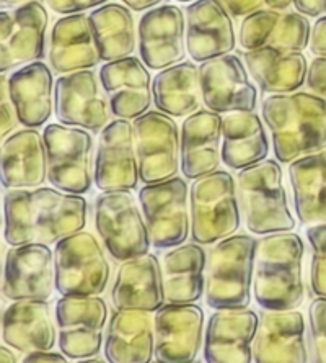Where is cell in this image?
Listing matches in <instances>:
<instances>
[{
	"instance_id": "cell-1",
	"label": "cell",
	"mask_w": 326,
	"mask_h": 363,
	"mask_svg": "<svg viewBox=\"0 0 326 363\" xmlns=\"http://www.w3.org/2000/svg\"><path fill=\"white\" fill-rule=\"evenodd\" d=\"M5 241L10 245L57 244L64 238L83 231L88 205L82 195L59 189H13L7 191Z\"/></svg>"
},
{
	"instance_id": "cell-2",
	"label": "cell",
	"mask_w": 326,
	"mask_h": 363,
	"mask_svg": "<svg viewBox=\"0 0 326 363\" xmlns=\"http://www.w3.org/2000/svg\"><path fill=\"white\" fill-rule=\"evenodd\" d=\"M276 159L291 164L326 149V99L317 94H272L261 104Z\"/></svg>"
},
{
	"instance_id": "cell-3",
	"label": "cell",
	"mask_w": 326,
	"mask_h": 363,
	"mask_svg": "<svg viewBox=\"0 0 326 363\" xmlns=\"http://www.w3.org/2000/svg\"><path fill=\"white\" fill-rule=\"evenodd\" d=\"M303 241L298 234H266L255 260V300L264 309H297L305 298L302 279Z\"/></svg>"
},
{
	"instance_id": "cell-4",
	"label": "cell",
	"mask_w": 326,
	"mask_h": 363,
	"mask_svg": "<svg viewBox=\"0 0 326 363\" xmlns=\"http://www.w3.org/2000/svg\"><path fill=\"white\" fill-rule=\"evenodd\" d=\"M240 210L245 226L256 236L289 233L296 228L277 161L264 159L237 174Z\"/></svg>"
},
{
	"instance_id": "cell-5",
	"label": "cell",
	"mask_w": 326,
	"mask_h": 363,
	"mask_svg": "<svg viewBox=\"0 0 326 363\" xmlns=\"http://www.w3.org/2000/svg\"><path fill=\"white\" fill-rule=\"evenodd\" d=\"M258 241L247 234L216 244L207 257L206 303L212 309L248 308L255 281Z\"/></svg>"
},
{
	"instance_id": "cell-6",
	"label": "cell",
	"mask_w": 326,
	"mask_h": 363,
	"mask_svg": "<svg viewBox=\"0 0 326 363\" xmlns=\"http://www.w3.org/2000/svg\"><path fill=\"white\" fill-rule=\"evenodd\" d=\"M191 238L201 245H211L238 231L240 200L237 179L231 172L216 170L196 179L190 190Z\"/></svg>"
},
{
	"instance_id": "cell-7",
	"label": "cell",
	"mask_w": 326,
	"mask_h": 363,
	"mask_svg": "<svg viewBox=\"0 0 326 363\" xmlns=\"http://www.w3.org/2000/svg\"><path fill=\"white\" fill-rule=\"evenodd\" d=\"M95 228L111 257H139L151 249V234L142 208L129 190L103 191L95 201Z\"/></svg>"
},
{
	"instance_id": "cell-8",
	"label": "cell",
	"mask_w": 326,
	"mask_h": 363,
	"mask_svg": "<svg viewBox=\"0 0 326 363\" xmlns=\"http://www.w3.org/2000/svg\"><path fill=\"white\" fill-rule=\"evenodd\" d=\"M47 180L67 194H88L95 182L93 138L83 128L47 125L45 133Z\"/></svg>"
},
{
	"instance_id": "cell-9",
	"label": "cell",
	"mask_w": 326,
	"mask_h": 363,
	"mask_svg": "<svg viewBox=\"0 0 326 363\" xmlns=\"http://www.w3.org/2000/svg\"><path fill=\"white\" fill-rule=\"evenodd\" d=\"M56 290L62 296H95L106 290L111 269L93 234L78 231L56 244Z\"/></svg>"
},
{
	"instance_id": "cell-10",
	"label": "cell",
	"mask_w": 326,
	"mask_h": 363,
	"mask_svg": "<svg viewBox=\"0 0 326 363\" xmlns=\"http://www.w3.org/2000/svg\"><path fill=\"white\" fill-rule=\"evenodd\" d=\"M190 189L185 179L149 184L139 191L144 218L155 249H172L190 236Z\"/></svg>"
},
{
	"instance_id": "cell-11",
	"label": "cell",
	"mask_w": 326,
	"mask_h": 363,
	"mask_svg": "<svg viewBox=\"0 0 326 363\" xmlns=\"http://www.w3.org/2000/svg\"><path fill=\"white\" fill-rule=\"evenodd\" d=\"M139 172L144 184L176 177L181 167V133L163 111H147L134 121Z\"/></svg>"
},
{
	"instance_id": "cell-12",
	"label": "cell",
	"mask_w": 326,
	"mask_h": 363,
	"mask_svg": "<svg viewBox=\"0 0 326 363\" xmlns=\"http://www.w3.org/2000/svg\"><path fill=\"white\" fill-rule=\"evenodd\" d=\"M106 321L108 306L98 295L62 296L56 304L59 349L77 360L98 355Z\"/></svg>"
},
{
	"instance_id": "cell-13",
	"label": "cell",
	"mask_w": 326,
	"mask_h": 363,
	"mask_svg": "<svg viewBox=\"0 0 326 363\" xmlns=\"http://www.w3.org/2000/svg\"><path fill=\"white\" fill-rule=\"evenodd\" d=\"M56 116L67 126L98 133L110 123V99L92 69L64 74L56 81Z\"/></svg>"
},
{
	"instance_id": "cell-14",
	"label": "cell",
	"mask_w": 326,
	"mask_h": 363,
	"mask_svg": "<svg viewBox=\"0 0 326 363\" xmlns=\"http://www.w3.org/2000/svg\"><path fill=\"white\" fill-rule=\"evenodd\" d=\"M50 15L45 5L30 2L0 13V71L23 66L45 57Z\"/></svg>"
},
{
	"instance_id": "cell-15",
	"label": "cell",
	"mask_w": 326,
	"mask_h": 363,
	"mask_svg": "<svg viewBox=\"0 0 326 363\" xmlns=\"http://www.w3.org/2000/svg\"><path fill=\"white\" fill-rule=\"evenodd\" d=\"M56 286V255L47 244L12 245L4 267V296L12 301L45 300Z\"/></svg>"
},
{
	"instance_id": "cell-16",
	"label": "cell",
	"mask_w": 326,
	"mask_h": 363,
	"mask_svg": "<svg viewBox=\"0 0 326 363\" xmlns=\"http://www.w3.org/2000/svg\"><path fill=\"white\" fill-rule=\"evenodd\" d=\"M141 180L134 125L120 118L101 131L95 157V185L101 191L132 190Z\"/></svg>"
},
{
	"instance_id": "cell-17",
	"label": "cell",
	"mask_w": 326,
	"mask_h": 363,
	"mask_svg": "<svg viewBox=\"0 0 326 363\" xmlns=\"http://www.w3.org/2000/svg\"><path fill=\"white\" fill-rule=\"evenodd\" d=\"M155 360L194 362L202 347L204 313L196 304H165L155 313Z\"/></svg>"
},
{
	"instance_id": "cell-18",
	"label": "cell",
	"mask_w": 326,
	"mask_h": 363,
	"mask_svg": "<svg viewBox=\"0 0 326 363\" xmlns=\"http://www.w3.org/2000/svg\"><path fill=\"white\" fill-rule=\"evenodd\" d=\"M202 101L217 113L255 111L258 92L251 84L247 66L233 55H223L201 62Z\"/></svg>"
},
{
	"instance_id": "cell-19",
	"label": "cell",
	"mask_w": 326,
	"mask_h": 363,
	"mask_svg": "<svg viewBox=\"0 0 326 363\" xmlns=\"http://www.w3.org/2000/svg\"><path fill=\"white\" fill-rule=\"evenodd\" d=\"M141 60L153 71L178 64L186 56V20L183 10L163 4L147 10L139 21Z\"/></svg>"
},
{
	"instance_id": "cell-20",
	"label": "cell",
	"mask_w": 326,
	"mask_h": 363,
	"mask_svg": "<svg viewBox=\"0 0 326 363\" xmlns=\"http://www.w3.org/2000/svg\"><path fill=\"white\" fill-rule=\"evenodd\" d=\"M256 363H307L305 319L296 309H264L253 342Z\"/></svg>"
},
{
	"instance_id": "cell-21",
	"label": "cell",
	"mask_w": 326,
	"mask_h": 363,
	"mask_svg": "<svg viewBox=\"0 0 326 363\" xmlns=\"http://www.w3.org/2000/svg\"><path fill=\"white\" fill-rule=\"evenodd\" d=\"M260 316L248 308L216 309L204 334V359L209 363H251Z\"/></svg>"
},
{
	"instance_id": "cell-22",
	"label": "cell",
	"mask_w": 326,
	"mask_h": 363,
	"mask_svg": "<svg viewBox=\"0 0 326 363\" xmlns=\"http://www.w3.org/2000/svg\"><path fill=\"white\" fill-rule=\"evenodd\" d=\"M186 15V48L192 61L204 62L235 50L233 21L221 0H194Z\"/></svg>"
},
{
	"instance_id": "cell-23",
	"label": "cell",
	"mask_w": 326,
	"mask_h": 363,
	"mask_svg": "<svg viewBox=\"0 0 326 363\" xmlns=\"http://www.w3.org/2000/svg\"><path fill=\"white\" fill-rule=\"evenodd\" d=\"M310 35H312V26L305 15L276 9H261L243 18L238 40L247 51L258 48L303 51L310 45Z\"/></svg>"
},
{
	"instance_id": "cell-24",
	"label": "cell",
	"mask_w": 326,
	"mask_h": 363,
	"mask_svg": "<svg viewBox=\"0 0 326 363\" xmlns=\"http://www.w3.org/2000/svg\"><path fill=\"white\" fill-rule=\"evenodd\" d=\"M100 81L117 118L136 120L147 113L153 101L151 72L144 61L134 56L106 62L100 69Z\"/></svg>"
},
{
	"instance_id": "cell-25",
	"label": "cell",
	"mask_w": 326,
	"mask_h": 363,
	"mask_svg": "<svg viewBox=\"0 0 326 363\" xmlns=\"http://www.w3.org/2000/svg\"><path fill=\"white\" fill-rule=\"evenodd\" d=\"M221 113L199 110L186 116L181 126V172L196 180L219 170L222 162Z\"/></svg>"
},
{
	"instance_id": "cell-26",
	"label": "cell",
	"mask_w": 326,
	"mask_h": 363,
	"mask_svg": "<svg viewBox=\"0 0 326 363\" xmlns=\"http://www.w3.org/2000/svg\"><path fill=\"white\" fill-rule=\"evenodd\" d=\"M111 298L116 309L158 311L163 306L165 288L162 264L153 254L124 260L117 269Z\"/></svg>"
},
{
	"instance_id": "cell-27",
	"label": "cell",
	"mask_w": 326,
	"mask_h": 363,
	"mask_svg": "<svg viewBox=\"0 0 326 363\" xmlns=\"http://www.w3.org/2000/svg\"><path fill=\"white\" fill-rule=\"evenodd\" d=\"M47 56L57 74L95 67L101 56L88 15L80 12L59 18L51 28Z\"/></svg>"
},
{
	"instance_id": "cell-28",
	"label": "cell",
	"mask_w": 326,
	"mask_h": 363,
	"mask_svg": "<svg viewBox=\"0 0 326 363\" xmlns=\"http://www.w3.org/2000/svg\"><path fill=\"white\" fill-rule=\"evenodd\" d=\"M4 342L21 354L52 350L57 334L51 306L45 300H20L10 304L2 316Z\"/></svg>"
},
{
	"instance_id": "cell-29",
	"label": "cell",
	"mask_w": 326,
	"mask_h": 363,
	"mask_svg": "<svg viewBox=\"0 0 326 363\" xmlns=\"http://www.w3.org/2000/svg\"><path fill=\"white\" fill-rule=\"evenodd\" d=\"M106 362L149 363L155 357V324L149 311L116 309L105 340Z\"/></svg>"
},
{
	"instance_id": "cell-30",
	"label": "cell",
	"mask_w": 326,
	"mask_h": 363,
	"mask_svg": "<svg viewBox=\"0 0 326 363\" xmlns=\"http://www.w3.org/2000/svg\"><path fill=\"white\" fill-rule=\"evenodd\" d=\"M47 177L45 136L36 128L20 130L2 143V185L5 189L40 186Z\"/></svg>"
},
{
	"instance_id": "cell-31",
	"label": "cell",
	"mask_w": 326,
	"mask_h": 363,
	"mask_svg": "<svg viewBox=\"0 0 326 363\" xmlns=\"http://www.w3.org/2000/svg\"><path fill=\"white\" fill-rule=\"evenodd\" d=\"M10 97L17 108L21 125L40 128L51 118L56 108L54 79L45 62L25 64L8 77Z\"/></svg>"
},
{
	"instance_id": "cell-32",
	"label": "cell",
	"mask_w": 326,
	"mask_h": 363,
	"mask_svg": "<svg viewBox=\"0 0 326 363\" xmlns=\"http://www.w3.org/2000/svg\"><path fill=\"white\" fill-rule=\"evenodd\" d=\"M250 76L264 94L296 92L307 82L308 64L302 51L258 48L243 55Z\"/></svg>"
},
{
	"instance_id": "cell-33",
	"label": "cell",
	"mask_w": 326,
	"mask_h": 363,
	"mask_svg": "<svg viewBox=\"0 0 326 363\" xmlns=\"http://www.w3.org/2000/svg\"><path fill=\"white\" fill-rule=\"evenodd\" d=\"M207 255L201 244H181L163 255L165 300L170 304L196 303L206 291Z\"/></svg>"
},
{
	"instance_id": "cell-34",
	"label": "cell",
	"mask_w": 326,
	"mask_h": 363,
	"mask_svg": "<svg viewBox=\"0 0 326 363\" xmlns=\"http://www.w3.org/2000/svg\"><path fill=\"white\" fill-rule=\"evenodd\" d=\"M269 154L263 121L255 111H232L222 125V162L232 170L255 165Z\"/></svg>"
},
{
	"instance_id": "cell-35",
	"label": "cell",
	"mask_w": 326,
	"mask_h": 363,
	"mask_svg": "<svg viewBox=\"0 0 326 363\" xmlns=\"http://www.w3.org/2000/svg\"><path fill=\"white\" fill-rule=\"evenodd\" d=\"M152 92L155 106L173 118L196 113L201 110V104H204L199 67L190 61L162 69L153 77Z\"/></svg>"
},
{
	"instance_id": "cell-36",
	"label": "cell",
	"mask_w": 326,
	"mask_h": 363,
	"mask_svg": "<svg viewBox=\"0 0 326 363\" xmlns=\"http://www.w3.org/2000/svg\"><path fill=\"white\" fill-rule=\"evenodd\" d=\"M293 210L302 224H326V149L289 165Z\"/></svg>"
},
{
	"instance_id": "cell-37",
	"label": "cell",
	"mask_w": 326,
	"mask_h": 363,
	"mask_svg": "<svg viewBox=\"0 0 326 363\" xmlns=\"http://www.w3.org/2000/svg\"><path fill=\"white\" fill-rule=\"evenodd\" d=\"M88 17L101 61H116L134 55L137 41L136 21L127 5H101Z\"/></svg>"
},
{
	"instance_id": "cell-38",
	"label": "cell",
	"mask_w": 326,
	"mask_h": 363,
	"mask_svg": "<svg viewBox=\"0 0 326 363\" xmlns=\"http://www.w3.org/2000/svg\"><path fill=\"white\" fill-rule=\"evenodd\" d=\"M307 238L312 245L310 285L315 295L326 298V224H315L308 228Z\"/></svg>"
},
{
	"instance_id": "cell-39",
	"label": "cell",
	"mask_w": 326,
	"mask_h": 363,
	"mask_svg": "<svg viewBox=\"0 0 326 363\" xmlns=\"http://www.w3.org/2000/svg\"><path fill=\"white\" fill-rule=\"evenodd\" d=\"M310 325V360L315 363H326V298L318 296L310 303L308 308Z\"/></svg>"
},
{
	"instance_id": "cell-40",
	"label": "cell",
	"mask_w": 326,
	"mask_h": 363,
	"mask_svg": "<svg viewBox=\"0 0 326 363\" xmlns=\"http://www.w3.org/2000/svg\"><path fill=\"white\" fill-rule=\"evenodd\" d=\"M0 115H2L0 116V121H2V138L5 140L20 123L17 108H15L13 100L10 97L8 81L5 74H2V79H0Z\"/></svg>"
},
{
	"instance_id": "cell-41",
	"label": "cell",
	"mask_w": 326,
	"mask_h": 363,
	"mask_svg": "<svg viewBox=\"0 0 326 363\" xmlns=\"http://www.w3.org/2000/svg\"><path fill=\"white\" fill-rule=\"evenodd\" d=\"M307 85L313 94L326 99V56H315L308 66Z\"/></svg>"
},
{
	"instance_id": "cell-42",
	"label": "cell",
	"mask_w": 326,
	"mask_h": 363,
	"mask_svg": "<svg viewBox=\"0 0 326 363\" xmlns=\"http://www.w3.org/2000/svg\"><path fill=\"white\" fill-rule=\"evenodd\" d=\"M105 2L108 0H46L47 7L62 15L85 12V10L95 9Z\"/></svg>"
},
{
	"instance_id": "cell-43",
	"label": "cell",
	"mask_w": 326,
	"mask_h": 363,
	"mask_svg": "<svg viewBox=\"0 0 326 363\" xmlns=\"http://www.w3.org/2000/svg\"><path fill=\"white\" fill-rule=\"evenodd\" d=\"M221 2L226 5L232 17L242 18L263 9L266 0H221Z\"/></svg>"
},
{
	"instance_id": "cell-44",
	"label": "cell",
	"mask_w": 326,
	"mask_h": 363,
	"mask_svg": "<svg viewBox=\"0 0 326 363\" xmlns=\"http://www.w3.org/2000/svg\"><path fill=\"white\" fill-rule=\"evenodd\" d=\"M308 48L315 56H326V15L320 17L312 26Z\"/></svg>"
},
{
	"instance_id": "cell-45",
	"label": "cell",
	"mask_w": 326,
	"mask_h": 363,
	"mask_svg": "<svg viewBox=\"0 0 326 363\" xmlns=\"http://www.w3.org/2000/svg\"><path fill=\"white\" fill-rule=\"evenodd\" d=\"M297 12L307 17H320L326 13V0H293Z\"/></svg>"
},
{
	"instance_id": "cell-46",
	"label": "cell",
	"mask_w": 326,
	"mask_h": 363,
	"mask_svg": "<svg viewBox=\"0 0 326 363\" xmlns=\"http://www.w3.org/2000/svg\"><path fill=\"white\" fill-rule=\"evenodd\" d=\"M69 357L66 355H59L54 354L51 350H40V352H31V354H26L23 359L25 363H46V362H52V363H66Z\"/></svg>"
},
{
	"instance_id": "cell-47",
	"label": "cell",
	"mask_w": 326,
	"mask_h": 363,
	"mask_svg": "<svg viewBox=\"0 0 326 363\" xmlns=\"http://www.w3.org/2000/svg\"><path fill=\"white\" fill-rule=\"evenodd\" d=\"M121 2H124V5L134 12H144V10H151L160 4L167 2V0H121Z\"/></svg>"
},
{
	"instance_id": "cell-48",
	"label": "cell",
	"mask_w": 326,
	"mask_h": 363,
	"mask_svg": "<svg viewBox=\"0 0 326 363\" xmlns=\"http://www.w3.org/2000/svg\"><path fill=\"white\" fill-rule=\"evenodd\" d=\"M293 4V0H266V5L269 9H276V10H286L287 7H291Z\"/></svg>"
},
{
	"instance_id": "cell-49",
	"label": "cell",
	"mask_w": 326,
	"mask_h": 363,
	"mask_svg": "<svg viewBox=\"0 0 326 363\" xmlns=\"http://www.w3.org/2000/svg\"><path fill=\"white\" fill-rule=\"evenodd\" d=\"M4 7H20V5L35 2V0H0Z\"/></svg>"
},
{
	"instance_id": "cell-50",
	"label": "cell",
	"mask_w": 326,
	"mask_h": 363,
	"mask_svg": "<svg viewBox=\"0 0 326 363\" xmlns=\"http://www.w3.org/2000/svg\"><path fill=\"white\" fill-rule=\"evenodd\" d=\"M2 362H8V363H15L17 359H15L13 354L10 350H7V347H2Z\"/></svg>"
},
{
	"instance_id": "cell-51",
	"label": "cell",
	"mask_w": 326,
	"mask_h": 363,
	"mask_svg": "<svg viewBox=\"0 0 326 363\" xmlns=\"http://www.w3.org/2000/svg\"><path fill=\"white\" fill-rule=\"evenodd\" d=\"M178 2H194V0H178Z\"/></svg>"
}]
</instances>
